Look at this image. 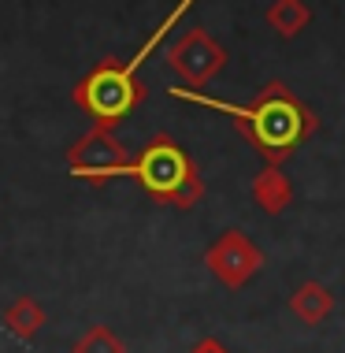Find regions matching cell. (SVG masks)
<instances>
[{
  "instance_id": "cell-1",
  "label": "cell",
  "mask_w": 345,
  "mask_h": 353,
  "mask_svg": "<svg viewBox=\"0 0 345 353\" xmlns=\"http://www.w3.org/2000/svg\"><path fill=\"white\" fill-rule=\"evenodd\" d=\"M171 97L200 104V108H212L219 116H227L242 130V138L264 157V164H286L297 149L320 130L315 112L304 104L286 82H267L249 104H230V101H216L200 90L189 85H171Z\"/></svg>"
},
{
  "instance_id": "cell-2",
  "label": "cell",
  "mask_w": 345,
  "mask_h": 353,
  "mask_svg": "<svg viewBox=\"0 0 345 353\" xmlns=\"http://www.w3.org/2000/svg\"><path fill=\"white\" fill-rule=\"evenodd\" d=\"M130 179L145 190L152 201L182 208V212L205 197L200 168L171 134H152L138 149V157L130 160Z\"/></svg>"
},
{
  "instance_id": "cell-3",
  "label": "cell",
  "mask_w": 345,
  "mask_h": 353,
  "mask_svg": "<svg viewBox=\"0 0 345 353\" xmlns=\"http://www.w3.org/2000/svg\"><path fill=\"white\" fill-rule=\"evenodd\" d=\"M71 97L97 127H115L145 101V82L130 74L119 60H104L85 79H79Z\"/></svg>"
},
{
  "instance_id": "cell-4",
  "label": "cell",
  "mask_w": 345,
  "mask_h": 353,
  "mask_svg": "<svg viewBox=\"0 0 345 353\" xmlns=\"http://www.w3.org/2000/svg\"><path fill=\"white\" fill-rule=\"evenodd\" d=\"M130 149L115 138V130L97 127V123L67 149V171L93 186H104L112 179H130Z\"/></svg>"
},
{
  "instance_id": "cell-5",
  "label": "cell",
  "mask_w": 345,
  "mask_h": 353,
  "mask_svg": "<svg viewBox=\"0 0 345 353\" xmlns=\"http://www.w3.org/2000/svg\"><path fill=\"white\" fill-rule=\"evenodd\" d=\"M167 68L182 79V85L200 90L227 68V49L216 41L205 26H194L167 49Z\"/></svg>"
},
{
  "instance_id": "cell-6",
  "label": "cell",
  "mask_w": 345,
  "mask_h": 353,
  "mask_svg": "<svg viewBox=\"0 0 345 353\" xmlns=\"http://www.w3.org/2000/svg\"><path fill=\"white\" fill-rule=\"evenodd\" d=\"M205 268L216 275L227 290H242L256 272L264 268V253L245 231L230 227L205 250Z\"/></svg>"
},
{
  "instance_id": "cell-7",
  "label": "cell",
  "mask_w": 345,
  "mask_h": 353,
  "mask_svg": "<svg viewBox=\"0 0 345 353\" xmlns=\"http://www.w3.org/2000/svg\"><path fill=\"white\" fill-rule=\"evenodd\" d=\"M253 201L264 208L267 216H279L293 201V183L286 179L282 164H264V171H256L253 179Z\"/></svg>"
},
{
  "instance_id": "cell-8",
  "label": "cell",
  "mask_w": 345,
  "mask_h": 353,
  "mask_svg": "<svg viewBox=\"0 0 345 353\" xmlns=\"http://www.w3.org/2000/svg\"><path fill=\"white\" fill-rule=\"evenodd\" d=\"M290 312H293L301 323L315 327V323H323V320L334 312V294H331L323 283L309 279V283H301V286L290 294Z\"/></svg>"
},
{
  "instance_id": "cell-9",
  "label": "cell",
  "mask_w": 345,
  "mask_h": 353,
  "mask_svg": "<svg viewBox=\"0 0 345 353\" xmlns=\"http://www.w3.org/2000/svg\"><path fill=\"white\" fill-rule=\"evenodd\" d=\"M0 320H4V327L12 331L15 339L30 342L37 331H41L45 323H49V312H45L34 298H15V301L4 309V316H0Z\"/></svg>"
},
{
  "instance_id": "cell-10",
  "label": "cell",
  "mask_w": 345,
  "mask_h": 353,
  "mask_svg": "<svg viewBox=\"0 0 345 353\" xmlns=\"http://www.w3.org/2000/svg\"><path fill=\"white\" fill-rule=\"evenodd\" d=\"M309 19H312V12L304 0H271L267 4V26L279 37H297L309 26Z\"/></svg>"
},
{
  "instance_id": "cell-11",
  "label": "cell",
  "mask_w": 345,
  "mask_h": 353,
  "mask_svg": "<svg viewBox=\"0 0 345 353\" xmlns=\"http://www.w3.org/2000/svg\"><path fill=\"white\" fill-rule=\"evenodd\" d=\"M71 353H127V346H123V339L115 335L112 327L93 323V327H85L82 335L71 342Z\"/></svg>"
},
{
  "instance_id": "cell-12",
  "label": "cell",
  "mask_w": 345,
  "mask_h": 353,
  "mask_svg": "<svg viewBox=\"0 0 345 353\" xmlns=\"http://www.w3.org/2000/svg\"><path fill=\"white\" fill-rule=\"evenodd\" d=\"M189 353H230V350H227L219 339H200V342H197V346L189 350Z\"/></svg>"
}]
</instances>
